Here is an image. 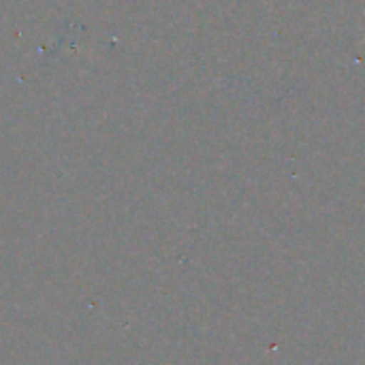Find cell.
I'll return each mask as SVG.
<instances>
[{"mask_svg": "<svg viewBox=\"0 0 365 365\" xmlns=\"http://www.w3.org/2000/svg\"><path fill=\"white\" fill-rule=\"evenodd\" d=\"M361 45H365V38H364V41H361Z\"/></svg>", "mask_w": 365, "mask_h": 365, "instance_id": "cell-1", "label": "cell"}]
</instances>
